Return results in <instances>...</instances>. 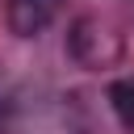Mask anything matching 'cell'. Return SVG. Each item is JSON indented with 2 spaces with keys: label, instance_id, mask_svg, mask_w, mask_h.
<instances>
[{
  "label": "cell",
  "instance_id": "3",
  "mask_svg": "<svg viewBox=\"0 0 134 134\" xmlns=\"http://www.w3.org/2000/svg\"><path fill=\"white\" fill-rule=\"evenodd\" d=\"M63 13V0H8L4 4V21L17 38H38L46 34Z\"/></svg>",
  "mask_w": 134,
  "mask_h": 134
},
{
  "label": "cell",
  "instance_id": "1",
  "mask_svg": "<svg viewBox=\"0 0 134 134\" xmlns=\"http://www.w3.org/2000/svg\"><path fill=\"white\" fill-rule=\"evenodd\" d=\"M67 50H71V59H75L80 67L105 71V67H117V63H121L126 38H121L109 21H100V17H80V21L71 25V34H67Z\"/></svg>",
  "mask_w": 134,
  "mask_h": 134
},
{
  "label": "cell",
  "instance_id": "2",
  "mask_svg": "<svg viewBox=\"0 0 134 134\" xmlns=\"http://www.w3.org/2000/svg\"><path fill=\"white\" fill-rule=\"evenodd\" d=\"M67 121L75 134H121L105 105V88H75L67 96Z\"/></svg>",
  "mask_w": 134,
  "mask_h": 134
},
{
  "label": "cell",
  "instance_id": "5",
  "mask_svg": "<svg viewBox=\"0 0 134 134\" xmlns=\"http://www.w3.org/2000/svg\"><path fill=\"white\" fill-rule=\"evenodd\" d=\"M17 100H21V92H17V84H13V80H8L4 71H0V121L17 113Z\"/></svg>",
  "mask_w": 134,
  "mask_h": 134
},
{
  "label": "cell",
  "instance_id": "4",
  "mask_svg": "<svg viewBox=\"0 0 134 134\" xmlns=\"http://www.w3.org/2000/svg\"><path fill=\"white\" fill-rule=\"evenodd\" d=\"M105 105L121 134H134V75H113L105 84Z\"/></svg>",
  "mask_w": 134,
  "mask_h": 134
}]
</instances>
